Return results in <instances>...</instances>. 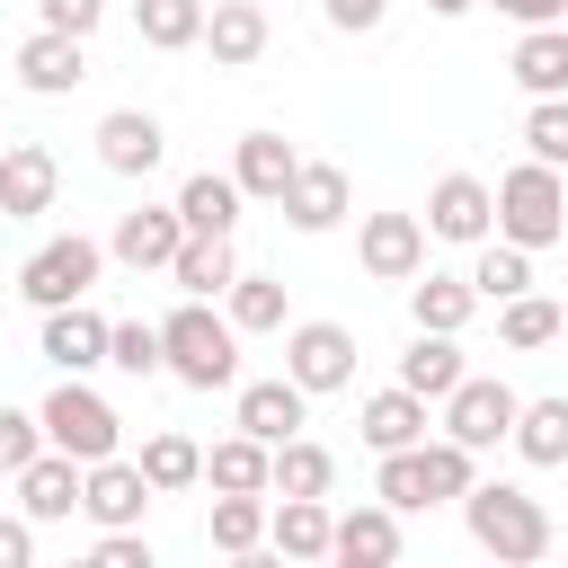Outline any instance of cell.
I'll list each match as a JSON object with an SVG mask.
<instances>
[{
	"label": "cell",
	"instance_id": "cell-1",
	"mask_svg": "<svg viewBox=\"0 0 568 568\" xmlns=\"http://www.w3.org/2000/svg\"><path fill=\"white\" fill-rule=\"evenodd\" d=\"M462 524H470V541H479L497 568H541V559H550V506H541L532 488H515V479H479V488L462 497Z\"/></svg>",
	"mask_w": 568,
	"mask_h": 568
},
{
	"label": "cell",
	"instance_id": "cell-2",
	"mask_svg": "<svg viewBox=\"0 0 568 568\" xmlns=\"http://www.w3.org/2000/svg\"><path fill=\"white\" fill-rule=\"evenodd\" d=\"M160 355H169V373H178L186 390H231V382H240V328H231V311H213V302H178V311L160 320Z\"/></svg>",
	"mask_w": 568,
	"mask_h": 568
},
{
	"label": "cell",
	"instance_id": "cell-3",
	"mask_svg": "<svg viewBox=\"0 0 568 568\" xmlns=\"http://www.w3.org/2000/svg\"><path fill=\"white\" fill-rule=\"evenodd\" d=\"M559 231H568V186H559V169H541V160L506 169V178H497V240L550 248Z\"/></svg>",
	"mask_w": 568,
	"mask_h": 568
},
{
	"label": "cell",
	"instance_id": "cell-4",
	"mask_svg": "<svg viewBox=\"0 0 568 568\" xmlns=\"http://www.w3.org/2000/svg\"><path fill=\"white\" fill-rule=\"evenodd\" d=\"M36 417H44V444H53V453H71V462H115V444H124V417H115L80 373H62V382H53V399H44Z\"/></svg>",
	"mask_w": 568,
	"mask_h": 568
},
{
	"label": "cell",
	"instance_id": "cell-5",
	"mask_svg": "<svg viewBox=\"0 0 568 568\" xmlns=\"http://www.w3.org/2000/svg\"><path fill=\"white\" fill-rule=\"evenodd\" d=\"M98 275H106V248L80 240V231H62V240H44V248L18 266V293H27L36 311H62V302H89Z\"/></svg>",
	"mask_w": 568,
	"mask_h": 568
},
{
	"label": "cell",
	"instance_id": "cell-6",
	"mask_svg": "<svg viewBox=\"0 0 568 568\" xmlns=\"http://www.w3.org/2000/svg\"><path fill=\"white\" fill-rule=\"evenodd\" d=\"M426 240H453V248H479V240H497V186L488 178H470V169H453V178H435L426 186Z\"/></svg>",
	"mask_w": 568,
	"mask_h": 568
},
{
	"label": "cell",
	"instance_id": "cell-7",
	"mask_svg": "<svg viewBox=\"0 0 568 568\" xmlns=\"http://www.w3.org/2000/svg\"><path fill=\"white\" fill-rule=\"evenodd\" d=\"M151 497H160V488H151V479H142V462H124V453L80 470V515H89L98 532H142Z\"/></svg>",
	"mask_w": 568,
	"mask_h": 568
},
{
	"label": "cell",
	"instance_id": "cell-8",
	"mask_svg": "<svg viewBox=\"0 0 568 568\" xmlns=\"http://www.w3.org/2000/svg\"><path fill=\"white\" fill-rule=\"evenodd\" d=\"M515 417H524V399H515L506 382H488V373H462V390L444 399V435H453V444H470V453L506 444V435H515Z\"/></svg>",
	"mask_w": 568,
	"mask_h": 568
},
{
	"label": "cell",
	"instance_id": "cell-9",
	"mask_svg": "<svg viewBox=\"0 0 568 568\" xmlns=\"http://www.w3.org/2000/svg\"><path fill=\"white\" fill-rule=\"evenodd\" d=\"M355 257H364L373 284H417V275H426V222H417V213H364Z\"/></svg>",
	"mask_w": 568,
	"mask_h": 568
},
{
	"label": "cell",
	"instance_id": "cell-10",
	"mask_svg": "<svg viewBox=\"0 0 568 568\" xmlns=\"http://www.w3.org/2000/svg\"><path fill=\"white\" fill-rule=\"evenodd\" d=\"M284 373H293L302 390H346V382H355V328H337V320L284 328Z\"/></svg>",
	"mask_w": 568,
	"mask_h": 568
},
{
	"label": "cell",
	"instance_id": "cell-11",
	"mask_svg": "<svg viewBox=\"0 0 568 568\" xmlns=\"http://www.w3.org/2000/svg\"><path fill=\"white\" fill-rule=\"evenodd\" d=\"M178 248H186L178 204H133V213L115 222V240H106V257H115V266H133V275H169V266H178Z\"/></svg>",
	"mask_w": 568,
	"mask_h": 568
},
{
	"label": "cell",
	"instance_id": "cell-12",
	"mask_svg": "<svg viewBox=\"0 0 568 568\" xmlns=\"http://www.w3.org/2000/svg\"><path fill=\"white\" fill-rule=\"evenodd\" d=\"M160 160H169L160 115H142V106H106V115H98V169H106V178H151Z\"/></svg>",
	"mask_w": 568,
	"mask_h": 568
},
{
	"label": "cell",
	"instance_id": "cell-13",
	"mask_svg": "<svg viewBox=\"0 0 568 568\" xmlns=\"http://www.w3.org/2000/svg\"><path fill=\"white\" fill-rule=\"evenodd\" d=\"M106 337H115V320H106V311L62 302V311H44L36 355H44V364H62V373H98V364H106Z\"/></svg>",
	"mask_w": 568,
	"mask_h": 568
},
{
	"label": "cell",
	"instance_id": "cell-14",
	"mask_svg": "<svg viewBox=\"0 0 568 568\" xmlns=\"http://www.w3.org/2000/svg\"><path fill=\"white\" fill-rule=\"evenodd\" d=\"M53 195H62V160L44 142H9L0 151V213L36 222V213H53Z\"/></svg>",
	"mask_w": 568,
	"mask_h": 568
},
{
	"label": "cell",
	"instance_id": "cell-15",
	"mask_svg": "<svg viewBox=\"0 0 568 568\" xmlns=\"http://www.w3.org/2000/svg\"><path fill=\"white\" fill-rule=\"evenodd\" d=\"M80 80H89V44H80V36L36 27V36L18 44V89H27V98H71Z\"/></svg>",
	"mask_w": 568,
	"mask_h": 568
},
{
	"label": "cell",
	"instance_id": "cell-16",
	"mask_svg": "<svg viewBox=\"0 0 568 568\" xmlns=\"http://www.w3.org/2000/svg\"><path fill=\"white\" fill-rule=\"evenodd\" d=\"M266 541H275L293 568H320V559L337 550V515H328V497H275Z\"/></svg>",
	"mask_w": 568,
	"mask_h": 568
},
{
	"label": "cell",
	"instance_id": "cell-17",
	"mask_svg": "<svg viewBox=\"0 0 568 568\" xmlns=\"http://www.w3.org/2000/svg\"><path fill=\"white\" fill-rule=\"evenodd\" d=\"M266 44H275V27H266L257 0H213V9H204V53H213L222 71H248Z\"/></svg>",
	"mask_w": 568,
	"mask_h": 568
},
{
	"label": "cell",
	"instance_id": "cell-18",
	"mask_svg": "<svg viewBox=\"0 0 568 568\" xmlns=\"http://www.w3.org/2000/svg\"><path fill=\"white\" fill-rule=\"evenodd\" d=\"M302 417H311V390H302L293 373H275V382H248V390H240V435H257V444H293V435H302Z\"/></svg>",
	"mask_w": 568,
	"mask_h": 568
},
{
	"label": "cell",
	"instance_id": "cell-19",
	"mask_svg": "<svg viewBox=\"0 0 568 568\" xmlns=\"http://www.w3.org/2000/svg\"><path fill=\"white\" fill-rule=\"evenodd\" d=\"M80 470H89V462H71V453H36V462L18 470V515H27V524L80 515Z\"/></svg>",
	"mask_w": 568,
	"mask_h": 568
},
{
	"label": "cell",
	"instance_id": "cell-20",
	"mask_svg": "<svg viewBox=\"0 0 568 568\" xmlns=\"http://www.w3.org/2000/svg\"><path fill=\"white\" fill-rule=\"evenodd\" d=\"M293 169H302V151H293L284 133H240V151H231V178H240L248 204H284Z\"/></svg>",
	"mask_w": 568,
	"mask_h": 568
},
{
	"label": "cell",
	"instance_id": "cell-21",
	"mask_svg": "<svg viewBox=\"0 0 568 568\" xmlns=\"http://www.w3.org/2000/svg\"><path fill=\"white\" fill-rule=\"evenodd\" d=\"M284 222L293 231H337L346 222V169L337 160H302L293 186H284Z\"/></svg>",
	"mask_w": 568,
	"mask_h": 568
},
{
	"label": "cell",
	"instance_id": "cell-22",
	"mask_svg": "<svg viewBox=\"0 0 568 568\" xmlns=\"http://www.w3.org/2000/svg\"><path fill=\"white\" fill-rule=\"evenodd\" d=\"M240 204H248V195H240L231 169H222V178L195 169V178L178 186V222H186V240H231V231H240Z\"/></svg>",
	"mask_w": 568,
	"mask_h": 568
},
{
	"label": "cell",
	"instance_id": "cell-23",
	"mask_svg": "<svg viewBox=\"0 0 568 568\" xmlns=\"http://www.w3.org/2000/svg\"><path fill=\"white\" fill-rule=\"evenodd\" d=\"M462 373H470V364H462V337H435V328H417L408 355H399V390H417L426 408H444V399L462 390Z\"/></svg>",
	"mask_w": 568,
	"mask_h": 568
},
{
	"label": "cell",
	"instance_id": "cell-24",
	"mask_svg": "<svg viewBox=\"0 0 568 568\" xmlns=\"http://www.w3.org/2000/svg\"><path fill=\"white\" fill-rule=\"evenodd\" d=\"M204 479H213V497H275V444L222 435V444L204 453Z\"/></svg>",
	"mask_w": 568,
	"mask_h": 568
},
{
	"label": "cell",
	"instance_id": "cell-25",
	"mask_svg": "<svg viewBox=\"0 0 568 568\" xmlns=\"http://www.w3.org/2000/svg\"><path fill=\"white\" fill-rule=\"evenodd\" d=\"M355 435H364L373 453H408V444H426V399L390 382V390H373V399H364V417H355Z\"/></svg>",
	"mask_w": 568,
	"mask_h": 568
},
{
	"label": "cell",
	"instance_id": "cell-26",
	"mask_svg": "<svg viewBox=\"0 0 568 568\" xmlns=\"http://www.w3.org/2000/svg\"><path fill=\"white\" fill-rule=\"evenodd\" d=\"M328 559H364V568H399V506H346L337 515V550Z\"/></svg>",
	"mask_w": 568,
	"mask_h": 568
},
{
	"label": "cell",
	"instance_id": "cell-27",
	"mask_svg": "<svg viewBox=\"0 0 568 568\" xmlns=\"http://www.w3.org/2000/svg\"><path fill=\"white\" fill-rule=\"evenodd\" d=\"M506 71H515L524 98H568V27H524Z\"/></svg>",
	"mask_w": 568,
	"mask_h": 568
},
{
	"label": "cell",
	"instance_id": "cell-28",
	"mask_svg": "<svg viewBox=\"0 0 568 568\" xmlns=\"http://www.w3.org/2000/svg\"><path fill=\"white\" fill-rule=\"evenodd\" d=\"M470 311H479V284H470V275H417V284H408V320L435 328V337H462Z\"/></svg>",
	"mask_w": 568,
	"mask_h": 568
},
{
	"label": "cell",
	"instance_id": "cell-29",
	"mask_svg": "<svg viewBox=\"0 0 568 568\" xmlns=\"http://www.w3.org/2000/svg\"><path fill=\"white\" fill-rule=\"evenodd\" d=\"M169 284H178L186 302H213V293H231V284H240V257H231V240H186V248H178V266H169Z\"/></svg>",
	"mask_w": 568,
	"mask_h": 568
},
{
	"label": "cell",
	"instance_id": "cell-30",
	"mask_svg": "<svg viewBox=\"0 0 568 568\" xmlns=\"http://www.w3.org/2000/svg\"><path fill=\"white\" fill-rule=\"evenodd\" d=\"M532 470H559L568 462V399H524V417H515V435H506Z\"/></svg>",
	"mask_w": 568,
	"mask_h": 568
},
{
	"label": "cell",
	"instance_id": "cell-31",
	"mask_svg": "<svg viewBox=\"0 0 568 568\" xmlns=\"http://www.w3.org/2000/svg\"><path fill=\"white\" fill-rule=\"evenodd\" d=\"M133 36L151 53H186L204 44V0H133Z\"/></svg>",
	"mask_w": 568,
	"mask_h": 568
},
{
	"label": "cell",
	"instance_id": "cell-32",
	"mask_svg": "<svg viewBox=\"0 0 568 568\" xmlns=\"http://www.w3.org/2000/svg\"><path fill=\"white\" fill-rule=\"evenodd\" d=\"M497 337H506L515 355H532V346L568 337V311H559L550 293H515V302H497Z\"/></svg>",
	"mask_w": 568,
	"mask_h": 568
},
{
	"label": "cell",
	"instance_id": "cell-33",
	"mask_svg": "<svg viewBox=\"0 0 568 568\" xmlns=\"http://www.w3.org/2000/svg\"><path fill=\"white\" fill-rule=\"evenodd\" d=\"M470 284H479V302H515V293H532V248H515V240H479Z\"/></svg>",
	"mask_w": 568,
	"mask_h": 568
},
{
	"label": "cell",
	"instance_id": "cell-34",
	"mask_svg": "<svg viewBox=\"0 0 568 568\" xmlns=\"http://www.w3.org/2000/svg\"><path fill=\"white\" fill-rule=\"evenodd\" d=\"M222 311H231V328H240V337L284 328V275H248V266H240V284L222 293Z\"/></svg>",
	"mask_w": 568,
	"mask_h": 568
},
{
	"label": "cell",
	"instance_id": "cell-35",
	"mask_svg": "<svg viewBox=\"0 0 568 568\" xmlns=\"http://www.w3.org/2000/svg\"><path fill=\"white\" fill-rule=\"evenodd\" d=\"M133 462H142V479H151L160 497H178V488H195V479H204V444H195V435H151Z\"/></svg>",
	"mask_w": 568,
	"mask_h": 568
},
{
	"label": "cell",
	"instance_id": "cell-36",
	"mask_svg": "<svg viewBox=\"0 0 568 568\" xmlns=\"http://www.w3.org/2000/svg\"><path fill=\"white\" fill-rule=\"evenodd\" d=\"M328 488H337V462H328V444H311V435L275 444V497H328Z\"/></svg>",
	"mask_w": 568,
	"mask_h": 568
},
{
	"label": "cell",
	"instance_id": "cell-37",
	"mask_svg": "<svg viewBox=\"0 0 568 568\" xmlns=\"http://www.w3.org/2000/svg\"><path fill=\"white\" fill-rule=\"evenodd\" d=\"M266 515H275L266 497H213V515H204V541H213L222 559H231V550H257V541H266Z\"/></svg>",
	"mask_w": 568,
	"mask_h": 568
},
{
	"label": "cell",
	"instance_id": "cell-38",
	"mask_svg": "<svg viewBox=\"0 0 568 568\" xmlns=\"http://www.w3.org/2000/svg\"><path fill=\"white\" fill-rule=\"evenodd\" d=\"M373 497H382V506H399V515L435 506V488H426V444H408V453H382V470H373Z\"/></svg>",
	"mask_w": 568,
	"mask_h": 568
},
{
	"label": "cell",
	"instance_id": "cell-39",
	"mask_svg": "<svg viewBox=\"0 0 568 568\" xmlns=\"http://www.w3.org/2000/svg\"><path fill=\"white\" fill-rule=\"evenodd\" d=\"M106 364H115L124 382H151V373H169V355H160V320H115V337H106Z\"/></svg>",
	"mask_w": 568,
	"mask_h": 568
},
{
	"label": "cell",
	"instance_id": "cell-40",
	"mask_svg": "<svg viewBox=\"0 0 568 568\" xmlns=\"http://www.w3.org/2000/svg\"><path fill=\"white\" fill-rule=\"evenodd\" d=\"M426 488H435V506H462V497L479 488V453L453 444V435H435V444H426Z\"/></svg>",
	"mask_w": 568,
	"mask_h": 568
},
{
	"label": "cell",
	"instance_id": "cell-41",
	"mask_svg": "<svg viewBox=\"0 0 568 568\" xmlns=\"http://www.w3.org/2000/svg\"><path fill=\"white\" fill-rule=\"evenodd\" d=\"M524 151L541 169H568V98H532L524 106Z\"/></svg>",
	"mask_w": 568,
	"mask_h": 568
},
{
	"label": "cell",
	"instance_id": "cell-42",
	"mask_svg": "<svg viewBox=\"0 0 568 568\" xmlns=\"http://www.w3.org/2000/svg\"><path fill=\"white\" fill-rule=\"evenodd\" d=\"M36 453H53V444H44V417H36V408H0V470L18 479Z\"/></svg>",
	"mask_w": 568,
	"mask_h": 568
},
{
	"label": "cell",
	"instance_id": "cell-43",
	"mask_svg": "<svg viewBox=\"0 0 568 568\" xmlns=\"http://www.w3.org/2000/svg\"><path fill=\"white\" fill-rule=\"evenodd\" d=\"M98 18H106V0H36V27H53V36H98Z\"/></svg>",
	"mask_w": 568,
	"mask_h": 568
},
{
	"label": "cell",
	"instance_id": "cell-44",
	"mask_svg": "<svg viewBox=\"0 0 568 568\" xmlns=\"http://www.w3.org/2000/svg\"><path fill=\"white\" fill-rule=\"evenodd\" d=\"M89 559H98V568H160V550H151L142 532H98Z\"/></svg>",
	"mask_w": 568,
	"mask_h": 568
},
{
	"label": "cell",
	"instance_id": "cell-45",
	"mask_svg": "<svg viewBox=\"0 0 568 568\" xmlns=\"http://www.w3.org/2000/svg\"><path fill=\"white\" fill-rule=\"evenodd\" d=\"M390 18V0H328V27H346V36H373Z\"/></svg>",
	"mask_w": 568,
	"mask_h": 568
},
{
	"label": "cell",
	"instance_id": "cell-46",
	"mask_svg": "<svg viewBox=\"0 0 568 568\" xmlns=\"http://www.w3.org/2000/svg\"><path fill=\"white\" fill-rule=\"evenodd\" d=\"M0 568H36V524L27 515H0Z\"/></svg>",
	"mask_w": 568,
	"mask_h": 568
},
{
	"label": "cell",
	"instance_id": "cell-47",
	"mask_svg": "<svg viewBox=\"0 0 568 568\" xmlns=\"http://www.w3.org/2000/svg\"><path fill=\"white\" fill-rule=\"evenodd\" d=\"M488 9H506L515 27H568V0H488Z\"/></svg>",
	"mask_w": 568,
	"mask_h": 568
},
{
	"label": "cell",
	"instance_id": "cell-48",
	"mask_svg": "<svg viewBox=\"0 0 568 568\" xmlns=\"http://www.w3.org/2000/svg\"><path fill=\"white\" fill-rule=\"evenodd\" d=\"M222 568H284V550H275V541H257V550H231Z\"/></svg>",
	"mask_w": 568,
	"mask_h": 568
},
{
	"label": "cell",
	"instance_id": "cell-49",
	"mask_svg": "<svg viewBox=\"0 0 568 568\" xmlns=\"http://www.w3.org/2000/svg\"><path fill=\"white\" fill-rule=\"evenodd\" d=\"M426 9H435V18H470L479 0H426Z\"/></svg>",
	"mask_w": 568,
	"mask_h": 568
},
{
	"label": "cell",
	"instance_id": "cell-50",
	"mask_svg": "<svg viewBox=\"0 0 568 568\" xmlns=\"http://www.w3.org/2000/svg\"><path fill=\"white\" fill-rule=\"evenodd\" d=\"M320 568H364V559H320Z\"/></svg>",
	"mask_w": 568,
	"mask_h": 568
},
{
	"label": "cell",
	"instance_id": "cell-51",
	"mask_svg": "<svg viewBox=\"0 0 568 568\" xmlns=\"http://www.w3.org/2000/svg\"><path fill=\"white\" fill-rule=\"evenodd\" d=\"M62 568H98V559H62Z\"/></svg>",
	"mask_w": 568,
	"mask_h": 568
},
{
	"label": "cell",
	"instance_id": "cell-52",
	"mask_svg": "<svg viewBox=\"0 0 568 568\" xmlns=\"http://www.w3.org/2000/svg\"><path fill=\"white\" fill-rule=\"evenodd\" d=\"M0 222H9V213H0Z\"/></svg>",
	"mask_w": 568,
	"mask_h": 568
},
{
	"label": "cell",
	"instance_id": "cell-53",
	"mask_svg": "<svg viewBox=\"0 0 568 568\" xmlns=\"http://www.w3.org/2000/svg\"><path fill=\"white\" fill-rule=\"evenodd\" d=\"M0 151H9V142H0Z\"/></svg>",
	"mask_w": 568,
	"mask_h": 568
}]
</instances>
